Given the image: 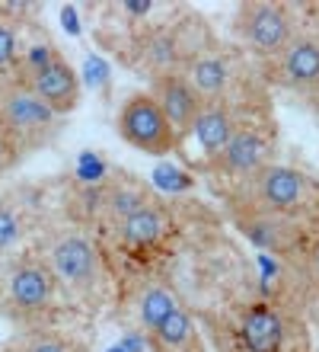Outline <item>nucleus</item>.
Wrapping results in <instances>:
<instances>
[{
    "instance_id": "27",
    "label": "nucleus",
    "mask_w": 319,
    "mask_h": 352,
    "mask_svg": "<svg viewBox=\"0 0 319 352\" xmlns=\"http://www.w3.org/2000/svg\"><path fill=\"white\" fill-rule=\"evenodd\" d=\"M112 352H128V349H121V346H115V349H112Z\"/></svg>"
},
{
    "instance_id": "9",
    "label": "nucleus",
    "mask_w": 319,
    "mask_h": 352,
    "mask_svg": "<svg viewBox=\"0 0 319 352\" xmlns=\"http://www.w3.org/2000/svg\"><path fill=\"white\" fill-rule=\"evenodd\" d=\"M278 77L297 90L319 87V45L307 36H294L278 55Z\"/></svg>"
},
{
    "instance_id": "4",
    "label": "nucleus",
    "mask_w": 319,
    "mask_h": 352,
    "mask_svg": "<svg viewBox=\"0 0 319 352\" xmlns=\"http://www.w3.org/2000/svg\"><path fill=\"white\" fill-rule=\"evenodd\" d=\"M237 36L255 55H281L284 45L294 38L291 13L278 3H246L237 16Z\"/></svg>"
},
{
    "instance_id": "14",
    "label": "nucleus",
    "mask_w": 319,
    "mask_h": 352,
    "mask_svg": "<svg viewBox=\"0 0 319 352\" xmlns=\"http://www.w3.org/2000/svg\"><path fill=\"white\" fill-rule=\"evenodd\" d=\"M227 65L220 61V58H211V55H201L195 58L189 65V80L191 90L198 93V96H208V100H217L220 93H224V87H227Z\"/></svg>"
},
{
    "instance_id": "24",
    "label": "nucleus",
    "mask_w": 319,
    "mask_h": 352,
    "mask_svg": "<svg viewBox=\"0 0 319 352\" xmlns=\"http://www.w3.org/2000/svg\"><path fill=\"white\" fill-rule=\"evenodd\" d=\"M29 352H64V349H61V343H55V340H38Z\"/></svg>"
},
{
    "instance_id": "20",
    "label": "nucleus",
    "mask_w": 319,
    "mask_h": 352,
    "mask_svg": "<svg viewBox=\"0 0 319 352\" xmlns=\"http://www.w3.org/2000/svg\"><path fill=\"white\" fill-rule=\"evenodd\" d=\"M19 237V221L16 214L10 212V208H0V250H7V247H13Z\"/></svg>"
},
{
    "instance_id": "11",
    "label": "nucleus",
    "mask_w": 319,
    "mask_h": 352,
    "mask_svg": "<svg viewBox=\"0 0 319 352\" xmlns=\"http://www.w3.org/2000/svg\"><path fill=\"white\" fill-rule=\"evenodd\" d=\"M239 336L249 352H281L284 346V320L272 305H252L239 320Z\"/></svg>"
},
{
    "instance_id": "8",
    "label": "nucleus",
    "mask_w": 319,
    "mask_h": 352,
    "mask_svg": "<svg viewBox=\"0 0 319 352\" xmlns=\"http://www.w3.org/2000/svg\"><path fill=\"white\" fill-rule=\"evenodd\" d=\"M51 266H55V276L61 282H67L71 288H90L96 278H99V266H96V253H93L90 241L80 237V234H67L55 243V253H51Z\"/></svg>"
},
{
    "instance_id": "21",
    "label": "nucleus",
    "mask_w": 319,
    "mask_h": 352,
    "mask_svg": "<svg viewBox=\"0 0 319 352\" xmlns=\"http://www.w3.org/2000/svg\"><path fill=\"white\" fill-rule=\"evenodd\" d=\"M77 170H80L83 179H90V183H93V179H99V176L106 173V160L86 151V154H80V164H77Z\"/></svg>"
},
{
    "instance_id": "17",
    "label": "nucleus",
    "mask_w": 319,
    "mask_h": 352,
    "mask_svg": "<svg viewBox=\"0 0 319 352\" xmlns=\"http://www.w3.org/2000/svg\"><path fill=\"white\" fill-rule=\"evenodd\" d=\"M144 205H150L147 202V192L144 189H137V186H119V189H112L109 192V212L119 218V221H125L128 214H134V212H141Z\"/></svg>"
},
{
    "instance_id": "15",
    "label": "nucleus",
    "mask_w": 319,
    "mask_h": 352,
    "mask_svg": "<svg viewBox=\"0 0 319 352\" xmlns=\"http://www.w3.org/2000/svg\"><path fill=\"white\" fill-rule=\"evenodd\" d=\"M154 336L156 343L166 346V349H182V346L191 343V317L185 314L182 307H176L173 314L154 330Z\"/></svg>"
},
{
    "instance_id": "16",
    "label": "nucleus",
    "mask_w": 319,
    "mask_h": 352,
    "mask_svg": "<svg viewBox=\"0 0 319 352\" xmlns=\"http://www.w3.org/2000/svg\"><path fill=\"white\" fill-rule=\"evenodd\" d=\"M173 311H176V298L169 295L166 288H150L144 295V301H141V324L154 333L156 327L163 324Z\"/></svg>"
},
{
    "instance_id": "22",
    "label": "nucleus",
    "mask_w": 319,
    "mask_h": 352,
    "mask_svg": "<svg viewBox=\"0 0 319 352\" xmlns=\"http://www.w3.org/2000/svg\"><path fill=\"white\" fill-rule=\"evenodd\" d=\"M310 278L319 285V237H313L310 243Z\"/></svg>"
},
{
    "instance_id": "18",
    "label": "nucleus",
    "mask_w": 319,
    "mask_h": 352,
    "mask_svg": "<svg viewBox=\"0 0 319 352\" xmlns=\"http://www.w3.org/2000/svg\"><path fill=\"white\" fill-rule=\"evenodd\" d=\"M154 183L160 186V189H166V192H179V189H189L191 179L185 173H179L176 167H169V164H163V167H156L154 173Z\"/></svg>"
},
{
    "instance_id": "25",
    "label": "nucleus",
    "mask_w": 319,
    "mask_h": 352,
    "mask_svg": "<svg viewBox=\"0 0 319 352\" xmlns=\"http://www.w3.org/2000/svg\"><path fill=\"white\" fill-rule=\"evenodd\" d=\"M150 3H144V0H141V3H125V13H134V16H144V13H150Z\"/></svg>"
},
{
    "instance_id": "1",
    "label": "nucleus",
    "mask_w": 319,
    "mask_h": 352,
    "mask_svg": "<svg viewBox=\"0 0 319 352\" xmlns=\"http://www.w3.org/2000/svg\"><path fill=\"white\" fill-rule=\"evenodd\" d=\"M58 125H61V116L48 109L23 84L0 87V131L10 138V144L38 148Z\"/></svg>"
},
{
    "instance_id": "6",
    "label": "nucleus",
    "mask_w": 319,
    "mask_h": 352,
    "mask_svg": "<svg viewBox=\"0 0 319 352\" xmlns=\"http://www.w3.org/2000/svg\"><path fill=\"white\" fill-rule=\"evenodd\" d=\"M268 164H272V138L259 129H237L230 135L227 148L211 160L217 173L237 176V179H249Z\"/></svg>"
},
{
    "instance_id": "23",
    "label": "nucleus",
    "mask_w": 319,
    "mask_h": 352,
    "mask_svg": "<svg viewBox=\"0 0 319 352\" xmlns=\"http://www.w3.org/2000/svg\"><path fill=\"white\" fill-rule=\"evenodd\" d=\"M64 29H67L71 36H77V32H80V19L73 16V10H71V7H64Z\"/></svg>"
},
{
    "instance_id": "7",
    "label": "nucleus",
    "mask_w": 319,
    "mask_h": 352,
    "mask_svg": "<svg viewBox=\"0 0 319 352\" xmlns=\"http://www.w3.org/2000/svg\"><path fill=\"white\" fill-rule=\"evenodd\" d=\"M154 100L163 109L169 129L176 131V138L189 135L195 125V116L201 109V96L191 90V84L182 74H160L154 80Z\"/></svg>"
},
{
    "instance_id": "10",
    "label": "nucleus",
    "mask_w": 319,
    "mask_h": 352,
    "mask_svg": "<svg viewBox=\"0 0 319 352\" xmlns=\"http://www.w3.org/2000/svg\"><path fill=\"white\" fill-rule=\"evenodd\" d=\"M233 131H237V122H233V112H230L224 102L220 100L201 102L198 116H195V125H191V135L198 138V148L208 164L227 148V141Z\"/></svg>"
},
{
    "instance_id": "26",
    "label": "nucleus",
    "mask_w": 319,
    "mask_h": 352,
    "mask_svg": "<svg viewBox=\"0 0 319 352\" xmlns=\"http://www.w3.org/2000/svg\"><path fill=\"white\" fill-rule=\"evenodd\" d=\"M7 151H10V138L3 135V131H0V167L7 164Z\"/></svg>"
},
{
    "instance_id": "2",
    "label": "nucleus",
    "mask_w": 319,
    "mask_h": 352,
    "mask_svg": "<svg viewBox=\"0 0 319 352\" xmlns=\"http://www.w3.org/2000/svg\"><path fill=\"white\" fill-rule=\"evenodd\" d=\"M119 135L121 141H128L131 148L163 157L176 148V131L169 129L163 109L156 106V100L150 93H134L131 100L121 102L119 109Z\"/></svg>"
},
{
    "instance_id": "13",
    "label": "nucleus",
    "mask_w": 319,
    "mask_h": 352,
    "mask_svg": "<svg viewBox=\"0 0 319 352\" xmlns=\"http://www.w3.org/2000/svg\"><path fill=\"white\" fill-rule=\"evenodd\" d=\"M163 231H166V212L160 205H144L141 212L128 214L121 221V237H125V243H134V247L160 241Z\"/></svg>"
},
{
    "instance_id": "19",
    "label": "nucleus",
    "mask_w": 319,
    "mask_h": 352,
    "mask_svg": "<svg viewBox=\"0 0 319 352\" xmlns=\"http://www.w3.org/2000/svg\"><path fill=\"white\" fill-rule=\"evenodd\" d=\"M13 58H16V32L7 23H0V74L10 71Z\"/></svg>"
},
{
    "instance_id": "12",
    "label": "nucleus",
    "mask_w": 319,
    "mask_h": 352,
    "mask_svg": "<svg viewBox=\"0 0 319 352\" xmlns=\"http://www.w3.org/2000/svg\"><path fill=\"white\" fill-rule=\"evenodd\" d=\"M51 288H55V278L45 266L23 263L10 276V305L19 311H38L51 301Z\"/></svg>"
},
{
    "instance_id": "3",
    "label": "nucleus",
    "mask_w": 319,
    "mask_h": 352,
    "mask_svg": "<svg viewBox=\"0 0 319 352\" xmlns=\"http://www.w3.org/2000/svg\"><path fill=\"white\" fill-rule=\"evenodd\" d=\"M310 192H313V179L297 173L294 167H284V164H268V167H262L255 176L246 179L249 205L272 214H287L303 208L313 199Z\"/></svg>"
},
{
    "instance_id": "5",
    "label": "nucleus",
    "mask_w": 319,
    "mask_h": 352,
    "mask_svg": "<svg viewBox=\"0 0 319 352\" xmlns=\"http://www.w3.org/2000/svg\"><path fill=\"white\" fill-rule=\"evenodd\" d=\"M32 96L45 102L51 112L58 116H67V112L77 109L80 102V80L73 74V67L64 61L61 55H51V61H45L42 67H32V71H19V80Z\"/></svg>"
}]
</instances>
